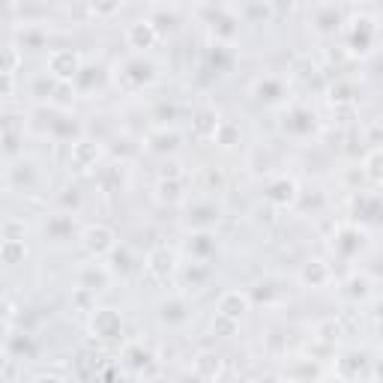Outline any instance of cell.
<instances>
[{
    "label": "cell",
    "mask_w": 383,
    "mask_h": 383,
    "mask_svg": "<svg viewBox=\"0 0 383 383\" xmlns=\"http://www.w3.org/2000/svg\"><path fill=\"white\" fill-rule=\"evenodd\" d=\"M108 270L102 264H87L84 270L78 273V288H87V290H105L108 288Z\"/></svg>",
    "instance_id": "8fae6325"
},
{
    "label": "cell",
    "mask_w": 383,
    "mask_h": 383,
    "mask_svg": "<svg viewBox=\"0 0 383 383\" xmlns=\"http://www.w3.org/2000/svg\"><path fill=\"white\" fill-rule=\"evenodd\" d=\"M183 317H186V302L180 300L162 302V321H183Z\"/></svg>",
    "instance_id": "7402d4cb"
},
{
    "label": "cell",
    "mask_w": 383,
    "mask_h": 383,
    "mask_svg": "<svg viewBox=\"0 0 383 383\" xmlns=\"http://www.w3.org/2000/svg\"><path fill=\"white\" fill-rule=\"evenodd\" d=\"M249 312V297L242 290H225L219 297V314L231 317V321L240 324V317Z\"/></svg>",
    "instance_id": "9c48e42d"
},
{
    "label": "cell",
    "mask_w": 383,
    "mask_h": 383,
    "mask_svg": "<svg viewBox=\"0 0 383 383\" xmlns=\"http://www.w3.org/2000/svg\"><path fill=\"white\" fill-rule=\"evenodd\" d=\"M300 278H302V285H309V288H324L329 282V266L324 261H309V264H302Z\"/></svg>",
    "instance_id": "7c38bea8"
},
{
    "label": "cell",
    "mask_w": 383,
    "mask_h": 383,
    "mask_svg": "<svg viewBox=\"0 0 383 383\" xmlns=\"http://www.w3.org/2000/svg\"><path fill=\"white\" fill-rule=\"evenodd\" d=\"M234 329H237V321H231V317H225V314H216L213 333H225V336H231Z\"/></svg>",
    "instance_id": "4316f807"
},
{
    "label": "cell",
    "mask_w": 383,
    "mask_h": 383,
    "mask_svg": "<svg viewBox=\"0 0 383 383\" xmlns=\"http://www.w3.org/2000/svg\"><path fill=\"white\" fill-rule=\"evenodd\" d=\"M81 246L90 258H105V254H114V249H117V234L108 225H90L81 234Z\"/></svg>",
    "instance_id": "7a4b0ae2"
},
{
    "label": "cell",
    "mask_w": 383,
    "mask_h": 383,
    "mask_svg": "<svg viewBox=\"0 0 383 383\" xmlns=\"http://www.w3.org/2000/svg\"><path fill=\"white\" fill-rule=\"evenodd\" d=\"M365 174H368V180L383 183V150L372 153V156L365 159Z\"/></svg>",
    "instance_id": "ffe728a7"
},
{
    "label": "cell",
    "mask_w": 383,
    "mask_h": 383,
    "mask_svg": "<svg viewBox=\"0 0 383 383\" xmlns=\"http://www.w3.org/2000/svg\"><path fill=\"white\" fill-rule=\"evenodd\" d=\"M81 69H84V63H81L78 51H72V48H54L48 54V75L57 84H72L81 75Z\"/></svg>",
    "instance_id": "6da1fadb"
},
{
    "label": "cell",
    "mask_w": 383,
    "mask_h": 383,
    "mask_svg": "<svg viewBox=\"0 0 383 383\" xmlns=\"http://www.w3.org/2000/svg\"><path fill=\"white\" fill-rule=\"evenodd\" d=\"M28 234V228H24L21 219H6L4 222V240H24Z\"/></svg>",
    "instance_id": "603a6c76"
},
{
    "label": "cell",
    "mask_w": 383,
    "mask_h": 383,
    "mask_svg": "<svg viewBox=\"0 0 383 383\" xmlns=\"http://www.w3.org/2000/svg\"><path fill=\"white\" fill-rule=\"evenodd\" d=\"M93 297H96L93 290H87V288H75V293H72V302L78 305V309H84V305H90V302H93Z\"/></svg>",
    "instance_id": "83f0119b"
},
{
    "label": "cell",
    "mask_w": 383,
    "mask_h": 383,
    "mask_svg": "<svg viewBox=\"0 0 383 383\" xmlns=\"http://www.w3.org/2000/svg\"><path fill=\"white\" fill-rule=\"evenodd\" d=\"M72 219L69 216H51L48 219V225H45V234L51 237V240H66L69 234H72Z\"/></svg>",
    "instance_id": "ac0fdd59"
},
{
    "label": "cell",
    "mask_w": 383,
    "mask_h": 383,
    "mask_svg": "<svg viewBox=\"0 0 383 383\" xmlns=\"http://www.w3.org/2000/svg\"><path fill=\"white\" fill-rule=\"evenodd\" d=\"M375 372H377V375L383 377V365H375Z\"/></svg>",
    "instance_id": "4dcf8cb0"
},
{
    "label": "cell",
    "mask_w": 383,
    "mask_h": 383,
    "mask_svg": "<svg viewBox=\"0 0 383 383\" xmlns=\"http://www.w3.org/2000/svg\"><path fill=\"white\" fill-rule=\"evenodd\" d=\"M126 42H129L132 48L144 51V48H153L159 42V30L153 21H135L129 24V30H126Z\"/></svg>",
    "instance_id": "52a82bcc"
},
{
    "label": "cell",
    "mask_w": 383,
    "mask_h": 383,
    "mask_svg": "<svg viewBox=\"0 0 383 383\" xmlns=\"http://www.w3.org/2000/svg\"><path fill=\"white\" fill-rule=\"evenodd\" d=\"M153 63L141 60V57H135V60H126L123 66H120V75H117V81H123L126 90H138V87H144L153 81Z\"/></svg>",
    "instance_id": "3957f363"
},
{
    "label": "cell",
    "mask_w": 383,
    "mask_h": 383,
    "mask_svg": "<svg viewBox=\"0 0 383 383\" xmlns=\"http://www.w3.org/2000/svg\"><path fill=\"white\" fill-rule=\"evenodd\" d=\"M192 240H195V242H189V249H192V252H195V254H198V258L204 261V258H207V252L213 249V242H210L213 237H210V234H198V237H192Z\"/></svg>",
    "instance_id": "d4e9b609"
},
{
    "label": "cell",
    "mask_w": 383,
    "mask_h": 383,
    "mask_svg": "<svg viewBox=\"0 0 383 383\" xmlns=\"http://www.w3.org/2000/svg\"><path fill=\"white\" fill-rule=\"evenodd\" d=\"M219 117H216V111L213 108H201L198 114H195V138H213L216 135V129H219Z\"/></svg>",
    "instance_id": "4fadbf2b"
},
{
    "label": "cell",
    "mask_w": 383,
    "mask_h": 383,
    "mask_svg": "<svg viewBox=\"0 0 383 383\" xmlns=\"http://www.w3.org/2000/svg\"><path fill=\"white\" fill-rule=\"evenodd\" d=\"M213 141L219 144V147H234V144H240V126L231 123V120H222L219 129H216V135H213Z\"/></svg>",
    "instance_id": "e0dca14e"
},
{
    "label": "cell",
    "mask_w": 383,
    "mask_h": 383,
    "mask_svg": "<svg viewBox=\"0 0 383 383\" xmlns=\"http://www.w3.org/2000/svg\"><path fill=\"white\" fill-rule=\"evenodd\" d=\"M348 288H350L348 293H350L353 300H365V297H368V278H360V276H353Z\"/></svg>",
    "instance_id": "484cf974"
},
{
    "label": "cell",
    "mask_w": 383,
    "mask_h": 383,
    "mask_svg": "<svg viewBox=\"0 0 383 383\" xmlns=\"http://www.w3.org/2000/svg\"><path fill=\"white\" fill-rule=\"evenodd\" d=\"M144 266H147V273L156 278V282H168V278L174 276V270H177V258H174V252L159 246V249H153L147 254V264Z\"/></svg>",
    "instance_id": "5b68a950"
},
{
    "label": "cell",
    "mask_w": 383,
    "mask_h": 383,
    "mask_svg": "<svg viewBox=\"0 0 383 383\" xmlns=\"http://www.w3.org/2000/svg\"><path fill=\"white\" fill-rule=\"evenodd\" d=\"M12 90H16V75H4V93L12 96Z\"/></svg>",
    "instance_id": "f546056e"
},
{
    "label": "cell",
    "mask_w": 383,
    "mask_h": 383,
    "mask_svg": "<svg viewBox=\"0 0 383 383\" xmlns=\"http://www.w3.org/2000/svg\"><path fill=\"white\" fill-rule=\"evenodd\" d=\"M90 326H93V333H96L99 338L111 341V338H117V336H120L123 317H120V312H114V309H96Z\"/></svg>",
    "instance_id": "8992f818"
},
{
    "label": "cell",
    "mask_w": 383,
    "mask_h": 383,
    "mask_svg": "<svg viewBox=\"0 0 383 383\" xmlns=\"http://www.w3.org/2000/svg\"><path fill=\"white\" fill-rule=\"evenodd\" d=\"M368 368V360H365V353H344L341 360H338V375L344 377V380H350V377H356L360 372H365Z\"/></svg>",
    "instance_id": "5bb4252c"
},
{
    "label": "cell",
    "mask_w": 383,
    "mask_h": 383,
    "mask_svg": "<svg viewBox=\"0 0 383 383\" xmlns=\"http://www.w3.org/2000/svg\"><path fill=\"white\" fill-rule=\"evenodd\" d=\"M30 383H63V377H57V375H36Z\"/></svg>",
    "instance_id": "f1b7e54d"
},
{
    "label": "cell",
    "mask_w": 383,
    "mask_h": 383,
    "mask_svg": "<svg viewBox=\"0 0 383 383\" xmlns=\"http://www.w3.org/2000/svg\"><path fill=\"white\" fill-rule=\"evenodd\" d=\"M266 201H273L276 207H290L297 201V183L290 177H278V180L266 186Z\"/></svg>",
    "instance_id": "30bf717a"
},
{
    "label": "cell",
    "mask_w": 383,
    "mask_h": 383,
    "mask_svg": "<svg viewBox=\"0 0 383 383\" xmlns=\"http://www.w3.org/2000/svg\"><path fill=\"white\" fill-rule=\"evenodd\" d=\"M21 66V51L16 45H6L4 48V75H16Z\"/></svg>",
    "instance_id": "44dd1931"
},
{
    "label": "cell",
    "mask_w": 383,
    "mask_h": 383,
    "mask_svg": "<svg viewBox=\"0 0 383 383\" xmlns=\"http://www.w3.org/2000/svg\"><path fill=\"white\" fill-rule=\"evenodd\" d=\"M195 372L207 380H216V375L222 372V356L219 353H201L195 360Z\"/></svg>",
    "instance_id": "2e32d148"
},
{
    "label": "cell",
    "mask_w": 383,
    "mask_h": 383,
    "mask_svg": "<svg viewBox=\"0 0 383 383\" xmlns=\"http://www.w3.org/2000/svg\"><path fill=\"white\" fill-rule=\"evenodd\" d=\"M150 141H159V144H153V150H156V153H168V150L177 147V135L174 132H159V135H153Z\"/></svg>",
    "instance_id": "cb8c5ba5"
},
{
    "label": "cell",
    "mask_w": 383,
    "mask_h": 383,
    "mask_svg": "<svg viewBox=\"0 0 383 383\" xmlns=\"http://www.w3.org/2000/svg\"><path fill=\"white\" fill-rule=\"evenodd\" d=\"M99 144L96 141H75L72 144V156H69V162H72V168L75 171H90V168H96V162H99Z\"/></svg>",
    "instance_id": "ba28073f"
},
{
    "label": "cell",
    "mask_w": 383,
    "mask_h": 383,
    "mask_svg": "<svg viewBox=\"0 0 383 383\" xmlns=\"http://www.w3.org/2000/svg\"><path fill=\"white\" fill-rule=\"evenodd\" d=\"M375 36H377V24H375L372 18L353 21L350 40H348L350 54H368V51H372V45H375Z\"/></svg>",
    "instance_id": "277c9868"
},
{
    "label": "cell",
    "mask_w": 383,
    "mask_h": 383,
    "mask_svg": "<svg viewBox=\"0 0 383 383\" xmlns=\"http://www.w3.org/2000/svg\"><path fill=\"white\" fill-rule=\"evenodd\" d=\"M254 93H258V99L276 102L278 96H282V81L278 78H264V81H258V87H254Z\"/></svg>",
    "instance_id": "d6986e66"
},
{
    "label": "cell",
    "mask_w": 383,
    "mask_h": 383,
    "mask_svg": "<svg viewBox=\"0 0 383 383\" xmlns=\"http://www.w3.org/2000/svg\"><path fill=\"white\" fill-rule=\"evenodd\" d=\"M0 258H4V264H9V266L21 264L24 258H28V246H24V240H4L0 242Z\"/></svg>",
    "instance_id": "9a60e30c"
}]
</instances>
